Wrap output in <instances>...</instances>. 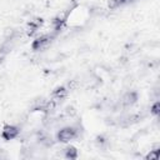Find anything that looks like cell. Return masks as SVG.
I'll return each mask as SVG.
<instances>
[{
  "label": "cell",
  "mask_w": 160,
  "mask_h": 160,
  "mask_svg": "<svg viewBox=\"0 0 160 160\" xmlns=\"http://www.w3.org/2000/svg\"><path fill=\"white\" fill-rule=\"evenodd\" d=\"M105 142H106V140H105L102 136H98V138H96V144H98V145H102V144H105Z\"/></svg>",
  "instance_id": "4fadbf2b"
},
{
  "label": "cell",
  "mask_w": 160,
  "mask_h": 160,
  "mask_svg": "<svg viewBox=\"0 0 160 160\" xmlns=\"http://www.w3.org/2000/svg\"><path fill=\"white\" fill-rule=\"evenodd\" d=\"M126 2H128L126 0H109V9L115 10V9L120 8L121 5H124Z\"/></svg>",
  "instance_id": "ba28073f"
},
{
  "label": "cell",
  "mask_w": 160,
  "mask_h": 160,
  "mask_svg": "<svg viewBox=\"0 0 160 160\" xmlns=\"http://www.w3.org/2000/svg\"><path fill=\"white\" fill-rule=\"evenodd\" d=\"M138 99H139V95H138L136 91H128V92L124 94L121 101H122V105L131 106V105H134L138 101Z\"/></svg>",
  "instance_id": "5b68a950"
},
{
  "label": "cell",
  "mask_w": 160,
  "mask_h": 160,
  "mask_svg": "<svg viewBox=\"0 0 160 160\" xmlns=\"http://www.w3.org/2000/svg\"><path fill=\"white\" fill-rule=\"evenodd\" d=\"M78 155H79V151H78V149H76L75 146L69 145V146H66V148L64 149V156H65L66 159L74 160V159L78 158Z\"/></svg>",
  "instance_id": "52a82bcc"
},
{
  "label": "cell",
  "mask_w": 160,
  "mask_h": 160,
  "mask_svg": "<svg viewBox=\"0 0 160 160\" xmlns=\"http://www.w3.org/2000/svg\"><path fill=\"white\" fill-rule=\"evenodd\" d=\"M146 160H158L159 159V148H155L154 150H150V152L145 156Z\"/></svg>",
  "instance_id": "30bf717a"
},
{
  "label": "cell",
  "mask_w": 160,
  "mask_h": 160,
  "mask_svg": "<svg viewBox=\"0 0 160 160\" xmlns=\"http://www.w3.org/2000/svg\"><path fill=\"white\" fill-rule=\"evenodd\" d=\"M78 136V130L72 126H66V128H62L58 131L56 134V139L58 141L60 142H69L71 141L72 139H75Z\"/></svg>",
  "instance_id": "6da1fadb"
},
{
  "label": "cell",
  "mask_w": 160,
  "mask_h": 160,
  "mask_svg": "<svg viewBox=\"0 0 160 160\" xmlns=\"http://www.w3.org/2000/svg\"><path fill=\"white\" fill-rule=\"evenodd\" d=\"M150 111H151V114H152V115H159V112H160V104L156 101V102L151 106Z\"/></svg>",
  "instance_id": "8fae6325"
},
{
  "label": "cell",
  "mask_w": 160,
  "mask_h": 160,
  "mask_svg": "<svg viewBox=\"0 0 160 160\" xmlns=\"http://www.w3.org/2000/svg\"><path fill=\"white\" fill-rule=\"evenodd\" d=\"M68 95V90L64 86H58L52 90L51 92V100H54L55 102H59V101H62Z\"/></svg>",
  "instance_id": "277c9868"
},
{
  "label": "cell",
  "mask_w": 160,
  "mask_h": 160,
  "mask_svg": "<svg viewBox=\"0 0 160 160\" xmlns=\"http://www.w3.org/2000/svg\"><path fill=\"white\" fill-rule=\"evenodd\" d=\"M52 35H41L39 38H36L32 42H31V49L35 51L39 50H44L48 46H50V44L52 42Z\"/></svg>",
  "instance_id": "7a4b0ae2"
},
{
  "label": "cell",
  "mask_w": 160,
  "mask_h": 160,
  "mask_svg": "<svg viewBox=\"0 0 160 160\" xmlns=\"http://www.w3.org/2000/svg\"><path fill=\"white\" fill-rule=\"evenodd\" d=\"M64 22H65V20L62 19V18H60V16H58V18H55L54 20H52V28L56 30V31H59L61 28H62V25H64Z\"/></svg>",
  "instance_id": "9c48e42d"
},
{
  "label": "cell",
  "mask_w": 160,
  "mask_h": 160,
  "mask_svg": "<svg viewBox=\"0 0 160 160\" xmlns=\"http://www.w3.org/2000/svg\"><path fill=\"white\" fill-rule=\"evenodd\" d=\"M20 134V129L15 125H5L2 128V131H1V138L5 140V141H10V140H14L15 138H18Z\"/></svg>",
  "instance_id": "3957f363"
},
{
  "label": "cell",
  "mask_w": 160,
  "mask_h": 160,
  "mask_svg": "<svg viewBox=\"0 0 160 160\" xmlns=\"http://www.w3.org/2000/svg\"><path fill=\"white\" fill-rule=\"evenodd\" d=\"M44 24V20L41 19V18H38V19H34V20H31L29 24H28V35H34L39 29H40V26Z\"/></svg>",
  "instance_id": "8992f818"
},
{
  "label": "cell",
  "mask_w": 160,
  "mask_h": 160,
  "mask_svg": "<svg viewBox=\"0 0 160 160\" xmlns=\"http://www.w3.org/2000/svg\"><path fill=\"white\" fill-rule=\"evenodd\" d=\"M65 114H66L68 116H74V115L76 114V110H75L74 106H68V108L65 109Z\"/></svg>",
  "instance_id": "7c38bea8"
}]
</instances>
